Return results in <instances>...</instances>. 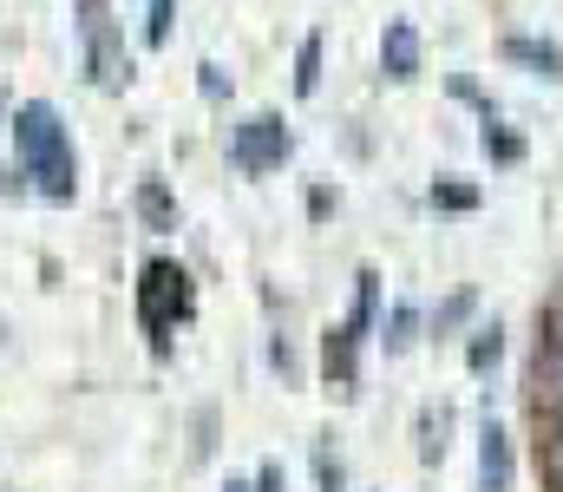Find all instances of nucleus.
Instances as JSON below:
<instances>
[{"label": "nucleus", "instance_id": "f257e3e1", "mask_svg": "<svg viewBox=\"0 0 563 492\" xmlns=\"http://www.w3.org/2000/svg\"><path fill=\"white\" fill-rule=\"evenodd\" d=\"M13 139H20V158H26V171L40 177V190L66 204L79 171H73V145H66L59 112H53V106H40V99H33V106H20V112H13Z\"/></svg>", "mask_w": 563, "mask_h": 492}, {"label": "nucleus", "instance_id": "f03ea898", "mask_svg": "<svg viewBox=\"0 0 563 492\" xmlns=\"http://www.w3.org/2000/svg\"><path fill=\"white\" fill-rule=\"evenodd\" d=\"M230 158L243 164L250 177L276 171V164L288 158V132H282V119H250V125H236V139H230Z\"/></svg>", "mask_w": 563, "mask_h": 492}, {"label": "nucleus", "instance_id": "7ed1b4c3", "mask_svg": "<svg viewBox=\"0 0 563 492\" xmlns=\"http://www.w3.org/2000/svg\"><path fill=\"white\" fill-rule=\"evenodd\" d=\"M380 66H387V79H413V73H420V26H413V20H387Z\"/></svg>", "mask_w": 563, "mask_h": 492}, {"label": "nucleus", "instance_id": "20e7f679", "mask_svg": "<svg viewBox=\"0 0 563 492\" xmlns=\"http://www.w3.org/2000/svg\"><path fill=\"white\" fill-rule=\"evenodd\" d=\"M478 480H485V492L511 486V434L505 427H485L478 434Z\"/></svg>", "mask_w": 563, "mask_h": 492}, {"label": "nucleus", "instance_id": "39448f33", "mask_svg": "<svg viewBox=\"0 0 563 492\" xmlns=\"http://www.w3.org/2000/svg\"><path fill=\"white\" fill-rule=\"evenodd\" d=\"M505 53H511L518 66H531V73H544V79H558V73H563V53L551 46V40H511Z\"/></svg>", "mask_w": 563, "mask_h": 492}, {"label": "nucleus", "instance_id": "423d86ee", "mask_svg": "<svg viewBox=\"0 0 563 492\" xmlns=\"http://www.w3.org/2000/svg\"><path fill=\"white\" fill-rule=\"evenodd\" d=\"M354 341H361V328L354 322L328 335V374H334V381H354Z\"/></svg>", "mask_w": 563, "mask_h": 492}, {"label": "nucleus", "instance_id": "0eeeda50", "mask_svg": "<svg viewBox=\"0 0 563 492\" xmlns=\"http://www.w3.org/2000/svg\"><path fill=\"white\" fill-rule=\"evenodd\" d=\"M498 354H505V328L492 322V328H478V341H472V374H485V368H498Z\"/></svg>", "mask_w": 563, "mask_h": 492}, {"label": "nucleus", "instance_id": "6e6552de", "mask_svg": "<svg viewBox=\"0 0 563 492\" xmlns=\"http://www.w3.org/2000/svg\"><path fill=\"white\" fill-rule=\"evenodd\" d=\"M321 86V40H301V59H295V92L308 99Z\"/></svg>", "mask_w": 563, "mask_h": 492}, {"label": "nucleus", "instance_id": "1a4fd4ad", "mask_svg": "<svg viewBox=\"0 0 563 492\" xmlns=\"http://www.w3.org/2000/svg\"><path fill=\"white\" fill-rule=\"evenodd\" d=\"M485 152H492V158H525V139H511V132H498V125H485Z\"/></svg>", "mask_w": 563, "mask_h": 492}, {"label": "nucleus", "instance_id": "9d476101", "mask_svg": "<svg viewBox=\"0 0 563 492\" xmlns=\"http://www.w3.org/2000/svg\"><path fill=\"white\" fill-rule=\"evenodd\" d=\"M413 328H420V316H413V309H394V322H387V348L400 354V348L413 341Z\"/></svg>", "mask_w": 563, "mask_h": 492}, {"label": "nucleus", "instance_id": "9b49d317", "mask_svg": "<svg viewBox=\"0 0 563 492\" xmlns=\"http://www.w3.org/2000/svg\"><path fill=\"white\" fill-rule=\"evenodd\" d=\"M432 204H445V210H472V190H465V184H439Z\"/></svg>", "mask_w": 563, "mask_h": 492}, {"label": "nucleus", "instance_id": "f8f14e48", "mask_svg": "<svg viewBox=\"0 0 563 492\" xmlns=\"http://www.w3.org/2000/svg\"><path fill=\"white\" fill-rule=\"evenodd\" d=\"M144 217H151V223H157V230H164V223H170V204H164V190H157V184H151V190H144Z\"/></svg>", "mask_w": 563, "mask_h": 492}, {"label": "nucleus", "instance_id": "ddd939ff", "mask_svg": "<svg viewBox=\"0 0 563 492\" xmlns=\"http://www.w3.org/2000/svg\"><path fill=\"white\" fill-rule=\"evenodd\" d=\"M170 33V0H151V40H164Z\"/></svg>", "mask_w": 563, "mask_h": 492}, {"label": "nucleus", "instance_id": "4468645a", "mask_svg": "<svg viewBox=\"0 0 563 492\" xmlns=\"http://www.w3.org/2000/svg\"><path fill=\"white\" fill-rule=\"evenodd\" d=\"M551 374H558V381H563V335H558V341H551Z\"/></svg>", "mask_w": 563, "mask_h": 492}, {"label": "nucleus", "instance_id": "2eb2a0df", "mask_svg": "<svg viewBox=\"0 0 563 492\" xmlns=\"http://www.w3.org/2000/svg\"><path fill=\"white\" fill-rule=\"evenodd\" d=\"M558 440H563V407H558Z\"/></svg>", "mask_w": 563, "mask_h": 492}, {"label": "nucleus", "instance_id": "dca6fc26", "mask_svg": "<svg viewBox=\"0 0 563 492\" xmlns=\"http://www.w3.org/2000/svg\"><path fill=\"white\" fill-rule=\"evenodd\" d=\"M230 492H250V486H230Z\"/></svg>", "mask_w": 563, "mask_h": 492}]
</instances>
